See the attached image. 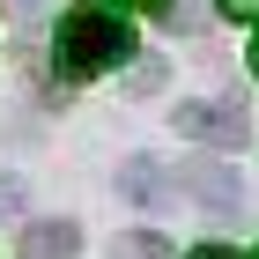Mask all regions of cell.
<instances>
[{
  "label": "cell",
  "mask_w": 259,
  "mask_h": 259,
  "mask_svg": "<svg viewBox=\"0 0 259 259\" xmlns=\"http://www.w3.org/2000/svg\"><path fill=\"white\" fill-rule=\"evenodd\" d=\"M134 60V30H126L111 8H67L60 15V67L74 81H89V74H104V67H126Z\"/></svg>",
  "instance_id": "obj_1"
},
{
  "label": "cell",
  "mask_w": 259,
  "mask_h": 259,
  "mask_svg": "<svg viewBox=\"0 0 259 259\" xmlns=\"http://www.w3.org/2000/svg\"><path fill=\"white\" fill-rule=\"evenodd\" d=\"M178 134L185 141H215V148H244V104L237 97H215V104H178Z\"/></svg>",
  "instance_id": "obj_2"
},
{
  "label": "cell",
  "mask_w": 259,
  "mask_h": 259,
  "mask_svg": "<svg viewBox=\"0 0 259 259\" xmlns=\"http://www.w3.org/2000/svg\"><path fill=\"white\" fill-rule=\"evenodd\" d=\"M185 185H193V200L200 207H215V215H237L244 207V193H237V170H230V163H185Z\"/></svg>",
  "instance_id": "obj_3"
},
{
  "label": "cell",
  "mask_w": 259,
  "mask_h": 259,
  "mask_svg": "<svg viewBox=\"0 0 259 259\" xmlns=\"http://www.w3.org/2000/svg\"><path fill=\"white\" fill-rule=\"evenodd\" d=\"M74 252H81L74 222H30L22 230V259H74Z\"/></svg>",
  "instance_id": "obj_4"
},
{
  "label": "cell",
  "mask_w": 259,
  "mask_h": 259,
  "mask_svg": "<svg viewBox=\"0 0 259 259\" xmlns=\"http://www.w3.org/2000/svg\"><path fill=\"white\" fill-rule=\"evenodd\" d=\"M119 259H170V244L156 230H134V237H119Z\"/></svg>",
  "instance_id": "obj_5"
},
{
  "label": "cell",
  "mask_w": 259,
  "mask_h": 259,
  "mask_svg": "<svg viewBox=\"0 0 259 259\" xmlns=\"http://www.w3.org/2000/svg\"><path fill=\"white\" fill-rule=\"evenodd\" d=\"M215 8H222L230 22H259V0H215Z\"/></svg>",
  "instance_id": "obj_6"
},
{
  "label": "cell",
  "mask_w": 259,
  "mask_h": 259,
  "mask_svg": "<svg viewBox=\"0 0 259 259\" xmlns=\"http://www.w3.org/2000/svg\"><path fill=\"white\" fill-rule=\"evenodd\" d=\"M15 207H22V185L8 178V170H0V215H15Z\"/></svg>",
  "instance_id": "obj_7"
},
{
  "label": "cell",
  "mask_w": 259,
  "mask_h": 259,
  "mask_svg": "<svg viewBox=\"0 0 259 259\" xmlns=\"http://www.w3.org/2000/svg\"><path fill=\"white\" fill-rule=\"evenodd\" d=\"M104 8H148V15H163L170 0H104Z\"/></svg>",
  "instance_id": "obj_8"
},
{
  "label": "cell",
  "mask_w": 259,
  "mask_h": 259,
  "mask_svg": "<svg viewBox=\"0 0 259 259\" xmlns=\"http://www.w3.org/2000/svg\"><path fill=\"white\" fill-rule=\"evenodd\" d=\"M185 259H237L230 244H200V252H185Z\"/></svg>",
  "instance_id": "obj_9"
},
{
  "label": "cell",
  "mask_w": 259,
  "mask_h": 259,
  "mask_svg": "<svg viewBox=\"0 0 259 259\" xmlns=\"http://www.w3.org/2000/svg\"><path fill=\"white\" fill-rule=\"evenodd\" d=\"M252 74H259V37H252Z\"/></svg>",
  "instance_id": "obj_10"
}]
</instances>
